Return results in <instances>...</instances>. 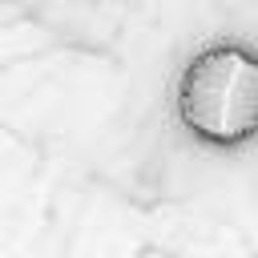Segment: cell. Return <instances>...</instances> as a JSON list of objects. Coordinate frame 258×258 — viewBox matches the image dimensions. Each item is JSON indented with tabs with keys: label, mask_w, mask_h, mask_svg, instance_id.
I'll use <instances>...</instances> for the list:
<instances>
[{
	"label": "cell",
	"mask_w": 258,
	"mask_h": 258,
	"mask_svg": "<svg viewBox=\"0 0 258 258\" xmlns=\"http://www.w3.org/2000/svg\"><path fill=\"white\" fill-rule=\"evenodd\" d=\"M177 117L206 145H242L258 133V52L210 44L181 69Z\"/></svg>",
	"instance_id": "cell-1"
}]
</instances>
